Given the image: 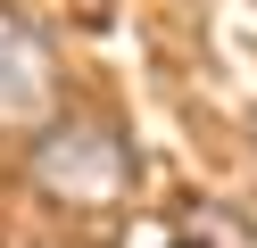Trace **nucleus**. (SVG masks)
<instances>
[{
    "instance_id": "nucleus-1",
    "label": "nucleus",
    "mask_w": 257,
    "mask_h": 248,
    "mask_svg": "<svg viewBox=\"0 0 257 248\" xmlns=\"http://www.w3.org/2000/svg\"><path fill=\"white\" fill-rule=\"evenodd\" d=\"M34 182L67 207H116L133 190V149L108 124H83V116H50L34 132Z\"/></svg>"
},
{
    "instance_id": "nucleus-2",
    "label": "nucleus",
    "mask_w": 257,
    "mask_h": 248,
    "mask_svg": "<svg viewBox=\"0 0 257 248\" xmlns=\"http://www.w3.org/2000/svg\"><path fill=\"white\" fill-rule=\"evenodd\" d=\"M58 108H67L58 50L42 42L17 9H0V141H34Z\"/></svg>"
},
{
    "instance_id": "nucleus-3",
    "label": "nucleus",
    "mask_w": 257,
    "mask_h": 248,
    "mask_svg": "<svg viewBox=\"0 0 257 248\" xmlns=\"http://www.w3.org/2000/svg\"><path fill=\"white\" fill-rule=\"evenodd\" d=\"M166 248H199V240H166Z\"/></svg>"
}]
</instances>
